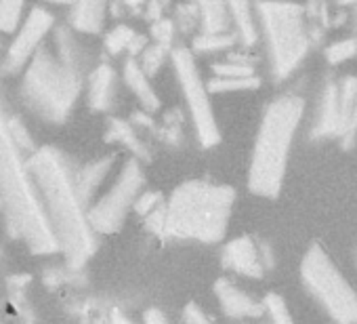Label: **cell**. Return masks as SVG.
I'll list each match as a JSON object with an SVG mask.
<instances>
[{
    "instance_id": "cell-1",
    "label": "cell",
    "mask_w": 357,
    "mask_h": 324,
    "mask_svg": "<svg viewBox=\"0 0 357 324\" xmlns=\"http://www.w3.org/2000/svg\"><path fill=\"white\" fill-rule=\"evenodd\" d=\"M28 171L38 192L47 226L70 267H82L97 249L86 205L76 192L74 171L61 149L55 145L36 147L28 156Z\"/></svg>"
},
{
    "instance_id": "cell-2",
    "label": "cell",
    "mask_w": 357,
    "mask_h": 324,
    "mask_svg": "<svg viewBox=\"0 0 357 324\" xmlns=\"http://www.w3.org/2000/svg\"><path fill=\"white\" fill-rule=\"evenodd\" d=\"M236 205V190L208 179H190L176 186L168 200L145 217L147 230L174 240L221 242Z\"/></svg>"
},
{
    "instance_id": "cell-3",
    "label": "cell",
    "mask_w": 357,
    "mask_h": 324,
    "mask_svg": "<svg viewBox=\"0 0 357 324\" xmlns=\"http://www.w3.org/2000/svg\"><path fill=\"white\" fill-rule=\"evenodd\" d=\"M0 213L11 238L22 240L32 255L57 253L47 226L36 186L28 171L26 152L9 131V114L0 101Z\"/></svg>"
},
{
    "instance_id": "cell-4",
    "label": "cell",
    "mask_w": 357,
    "mask_h": 324,
    "mask_svg": "<svg viewBox=\"0 0 357 324\" xmlns=\"http://www.w3.org/2000/svg\"><path fill=\"white\" fill-rule=\"evenodd\" d=\"M307 112V101L298 93H284L271 99L261 116L255 137L248 190L261 198H278L288 173V160Z\"/></svg>"
},
{
    "instance_id": "cell-5",
    "label": "cell",
    "mask_w": 357,
    "mask_h": 324,
    "mask_svg": "<svg viewBox=\"0 0 357 324\" xmlns=\"http://www.w3.org/2000/svg\"><path fill=\"white\" fill-rule=\"evenodd\" d=\"M82 89V68L63 61L47 45H43L22 70V99L45 122H66Z\"/></svg>"
},
{
    "instance_id": "cell-6",
    "label": "cell",
    "mask_w": 357,
    "mask_h": 324,
    "mask_svg": "<svg viewBox=\"0 0 357 324\" xmlns=\"http://www.w3.org/2000/svg\"><path fill=\"white\" fill-rule=\"evenodd\" d=\"M259 36L265 40L269 74L275 82L288 80L313 49L305 5L292 0H255Z\"/></svg>"
},
{
    "instance_id": "cell-7",
    "label": "cell",
    "mask_w": 357,
    "mask_h": 324,
    "mask_svg": "<svg viewBox=\"0 0 357 324\" xmlns=\"http://www.w3.org/2000/svg\"><path fill=\"white\" fill-rule=\"evenodd\" d=\"M301 280L334 324H357V290L324 244H309L301 261Z\"/></svg>"
},
{
    "instance_id": "cell-8",
    "label": "cell",
    "mask_w": 357,
    "mask_h": 324,
    "mask_svg": "<svg viewBox=\"0 0 357 324\" xmlns=\"http://www.w3.org/2000/svg\"><path fill=\"white\" fill-rule=\"evenodd\" d=\"M170 64L176 74V82H178V89H181L185 108L190 112L198 143L206 149L215 147L221 141V128L215 116L208 84L200 74L194 51L188 47H172Z\"/></svg>"
},
{
    "instance_id": "cell-9",
    "label": "cell",
    "mask_w": 357,
    "mask_h": 324,
    "mask_svg": "<svg viewBox=\"0 0 357 324\" xmlns=\"http://www.w3.org/2000/svg\"><path fill=\"white\" fill-rule=\"evenodd\" d=\"M143 190H145V173L141 167V160L130 156L124 160L114 184L103 194H97L86 209V217L93 232L116 234L124 226L128 213L132 211Z\"/></svg>"
},
{
    "instance_id": "cell-10",
    "label": "cell",
    "mask_w": 357,
    "mask_h": 324,
    "mask_svg": "<svg viewBox=\"0 0 357 324\" xmlns=\"http://www.w3.org/2000/svg\"><path fill=\"white\" fill-rule=\"evenodd\" d=\"M55 30V15L47 7H34L15 28L13 40L3 57V72L15 74L26 68L34 53Z\"/></svg>"
},
{
    "instance_id": "cell-11",
    "label": "cell",
    "mask_w": 357,
    "mask_h": 324,
    "mask_svg": "<svg viewBox=\"0 0 357 324\" xmlns=\"http://www.w3.org/2000/svg\"><path fill=\"white\" fill-rule=\"evenodd\" d=\"M340 133H342V103L338 93V80L326 78L319 91L317 110L309 128V137L313 141H328V139L338 141Z\"/></svg>"
},
{
    "instance_id": "cell-12",
    "label": "cell",
    "mask_w": 357,
    "mask_h": 324,
    "mask_svg": "<svg viewBox=\"0 0 357 324\" xmlns=\"http://www.w3.org/2000/svg\"><path fill=\"white\" fill-rule=\"evenodd\" d=\"M221 261L227 270L246 276V278H263L267 267L263 261V249L261 242H257L252 236H238L234 240H229L223 246L221 253Z\"/></svg>"
},
{
    "instance_id": "cell-13",
    "label": "cell",
    "mask_w": 357,
    "mask_h": 324,
    "mask_svg": "<svg viewBox=\"0 0 357 324\" xmlns=\"http://www.w3.org/2000/svg\"><path fill=\"white\" fill-rule=\"evenodd\" d=\"M215 295H217L221 309L229 318H259L265 314L263 301H257L252 295H248L244 288H240L238 284H234L227 278L217 280Z\"/></svg>"
},
{
    "instance_id": "cell-14",
    "label": "cell",
    "mask_w": 357,
    "mask_h": 324,
    "mask_svg": "<svg viewBox=\"0 0 357 324\" xmlns=\"http://www.w3.org/2000/svg\"><path fill=\"white\" fill-rule=\"evenodd\" d=\"M116 154H107V156H99L91 162H86L84 167H80L74 173V184H76V192L82 198V202L89 205L95 200V196L99 194L101 186L105 184V179L109 177L114 165H116Z\"/></svg>"
},
{
    "instance_id": "cell-15",
    "label": "cell",
    "mask_w": 357,
    "mask_h": 324,
    "mask_svg": "<svg viewBox=\"0 0 357 324\" xmlns=\"http://www.w3.org/2000/svg\"><path fill=\"white\" fill-rule=\"evenodd\" d=\"M118 74L109 64H99L86 80V103L93 112H109L116 103Z\"/></svg>"
},
{
    "instance_id": "cell-16",
    "label": "cell",
    "mask_w": 357,
    "mask_h": 324,
    "mask_svg": "<svg viewBox=\"0 0 357 324\" xmlns=\"http://www.w3.org/2000/svg\"><path fill=\"white\" fill-rule=\"evenodd\" d=\"M122 80L128 87V91L135 95V99L139 101V105L143 108V112L153 114V112L160 110L162 101L158 97V91L153 89L149 76L139 66L137 57H128L124 61V66H122Z\"/></svg>"
},
{
    "instance_id": "cell-17",
    "label": "cell",
    "mask_w": 357,
    "mask_h": 324,
    "mask_svg": "<svg viewBox=\"0 0 357 324\" xmlns=\"http://www.w3.org/2000/svg\"><path fill=\"white\" fill-rule=\"evenodd\" d=\"M227 13L236 43L242 47H255L259 40V22L252 0H227Z\"/></svg>"
},
{
    "instance_id": "cell-18",
    "label": "cell",
    "mask_w": 357,
    "mask_h": 324,
    "mask_svg": "<svg viewBox=\"0 0 357 324\" xmlns=\"http://www.w3.org/2000/svg\"><path fill=\"white\" fill-rule=\"evenodd\" d=\"M109 0H74L70 7V28L78 34H97L107 17Z\"/></svg>"
},
{
    "instance_id": "cell-19",
    "label": "cell",
    "mask_w": 357,
    "mask_h": 324,
    "mask_svg": "<svg viewBox=\"0 0 357 324\" xmlns=\"http://www.w3.org/2000/svg\"><path fill=\"white\" fill-rule=\"evenodd\" d=\"M338 93L342 103V133L338 141L342 149H349L357 139V76H342Z\"/></svg>"
},
{
    "instance_id": "cell-20",
    "label": "cell",
    "mask_w": 357,
    "mask_h": 324,
    "mask_svg": "<svg viewBox=\"0 0 357 324\" xmlns=\"http://www.w3.org/2000/svg\"><path fill=\"white\" fill-rule=\"evenodd\" d=\"M202 32H229L227 0H194Z\"/></svg>"
},
{
    "instance_id": "cell-21",
    "label": "cell",
    "mask_w": 357,
    "mask_h": 324,
    "mask_svg": "<svg viewBox=\"0 0 357 324\" xmlns=\"http://www.w3.org/2000/svg\"><path fill=\"white\" fill-rule=\"evenodd\" d=\"M145 47H147V38L135 32L130 26H116L105 36V49L109 55L130 53V57H135V55H141Z\"/></svg>"
},
{
    "instance_id": "cell-22",
    "label": "cell",
    "mask_w": 357,
    "mask_h": 324,
    "mask_svg": "<svg viewBox=\"0 0 357 324\" xmlns=\"http://www.w3.org/2000/svg\"><path fill=\"white\" fill-rule=\"evenodd\" d=\"M107 139L109 141H116L120 145H124L126 149L132 152V158L137 160H149V149L147 145L139 139L137 135V128L132 122H126V120H120V118H109V124H107Z\"/></svg>"
},
{
    "instance_id": "cell-23",
    "label": "cell",
    "mask_w": 357,
    "mask_h": 324,
    "mask_svg": "<svg viewBox=\"0 0 357 324\" xmlns=\"http://www.w3.org/2000/svg\"><path fill=\"white\" fill-rule=\"evenodd\" d=\"M236 45V38L231 32H200L194 38V51L196 53H221Z\"/></svg>"
},
{
    "instance_id": "cell-24",
    "label": "cell",
    "mask_w": 357,
    "mask_h": 324,
    "mask_svg": "<svg viewBox=\"0 0 357 324\" xmlns=\"http://www.w3.org/2000/svg\"><path fill=\"white\" fill-rule=\"evenodd\" d=\"M324 57L330 66H342V64L351 61L353 57H357V36L353 34V36H347V38L326 45Z\"/></svg>"
},
{
    "instance_id": "cell-25",
    "label": "cell",
    "mask_w": 357,
    "mask_h": 324,
    "mask_svg": "<svg viewBox=\"0 0 357 324\" xmlns=\"http://www.w3.org/2000/svg\"><path fill=\"white\" fill-rule=\"evenodd\" d=\"M208 91L211 95H219V93H238V91H255L261 87V78L255 76H246V78H217L213 76L208 82Z\"/></svg>"
},
{
    "instance_id": "cell-26",
    "label": "cell",
    "mask_w": 357,
    "mask_h": 324,
    "mask_svg": "<svg viewBox=\"0 0 357 324\" xmlns=\"http://www.w3.org/2000/svg\"><path fill=\"white\" fill-rule=\"evenodd\" d=\"M213 76L217 78H246V76H255V66L248 64L242 57H229L223 61L213 64Z\"/></svg>"
},
{
    "instance_id": "cell-27",
    "label": "cell",
    "mask_w": 357,
    "mask_h": 324,
    "mask_svg": "<svg viewBox=\"0 0 357 324\" xmlns=\"http://www.w3.org/2000/svg\"><path fill=\"white\" fill-rule=\"evenodd\" d=\"M26 0H0V32L13 34L24 20Z\"/></svg>"
},
{
    "instance_id": "cell-28",
    "label": "cell",
    "mask_w": 357,
    "mask_h": 324,
    "mask_svg": "<svg viewBox=\"0 0 357 324\" xmlns=\"http://www.w3.org/2000/svg\"><path fill=\"white\" fill-rule=\"evenodd\" d=\"M263 307H265V314L269 316L271 324H296L282 295L267 293L263 299Z\"/></svg>"
},
{
    "instance_id": "cell-29",
    "label": "cell",
    "mask_w": 357,
    "mask_h": 324,
    "mask_svg": "<svg viewBox=\"0 0 357 324\" xmlns=\"http://www.w3.org/2000/svg\"><path fill=\"white\" fill-rule=\"evenodd\" d=\"M170 57V49H166V47H160V45H147L143 51H141V59H137L139 61V66L143 68V72L151 78L162 66H164V61Z\"/></svg>"
},
{
    "instance_id": "cell-30",
    "label": "cell",
    "mask_w": 357,
    "mask_h": 324,
    "mask_svg": "<svg viewBox=\"0 0 357 324\" xmlns=\"http://www.w3.org/2000/svg\"><path fill=\"white\" fill-rule=\"evenodd\" d=\"M9 131H11V135H13L15 143H17L26 154H32V152L36 149V145H34V139H32L30 131L26 128V124H24L17 116H9Z\"/></svg>"
},
{
    "instance_id": "cell-31",
    "label": "cell",
    "mask_w": 357,
    "mask_h": 324,
    "mask_svg": "<svg viewBox=\"0 0 357 324\" xmlns=\"http://www.w3.org/2000/svg\"><path fill=\"white\" fill-rule=\"evenodd\" d=\"M151 36H153L155 45L172 49V38H174V24H172V20H164V17L155 20L151 24Z\"/></svg>"
},
{
    "instance_id": "cell-32",
    "label": "cell",
    "mask_w": 357,
    "mask_h": 324,
    "mask_svg": "<svg viewBox=\"0 0 357 324\" xmlns=\"http://www.w3.org/2000/svg\"><path fill=\"white\" fill-rule=\"evenodd\" d=\"M162 207V196H160V192H141L139 194V198H137V202H135V213L137 215H141V217H147V215H151L155 209H160Z\"/></svg>"
},
{
    "instance_id": "cell-33",
    "label": "cell",
    "mask_w": 357,
    "mask_h": 324,
    "mask_svg": "<svg viewBox=\"0 0 357 324\" xmlns=\"http://www.w3.org/2000/svg\"><path fill=\"white\" fill-rule=\"evenodd\" d=\"M174 28H181V30H192L198 22V11L196 5H188V7H178L176 17L172 20Z\"/></svg>"
},
{
    "instance_id": "cell-34",
    "label": "cell",
    "mask_w": 357,
    "mask_h": 324,
    "mask_svg": "<svg viewBox=\"0 0 357 324\" xmlns=\"http://www.w3.org/2000/svg\"><path fill=\"white\" fill-rule=\"evenodd\" d=\"M183 320L188 324H213V320L196 305V303H190L185 309H183Z\"/></svg>"
},
{
    "instance_id": "cell-35",
    "label": "cell",
    "mask_w": 357,
    "mask_h": 324,
    "mask_svg": "<svg viewBox=\"0 0 357 324\" xmlns=\"http://www.w3.org/2000/svg\"><path fill=\"white\" fill-rule=\"evenodd\" d=\"M143 324H170V320L166 318V314L158 307H149L143 314Z\"/></svg>"
},
{
    "instance_id": "cell-36",
    "label": "cell",
    "mask_w": 357,
    "mask_h": 324,
    "mask_svg": "<svg viewBox=\"0 0 357 324\" xmlns=\"http://www.w3.org/2000/svg\"><path fill=\"white\" fill-rule=\"evenodd\" d=\"M166 3L168 0H147V17L149 20H160L162 17V11H164V7H166Z\"/></svg>"
},
{
    "instance_id": "cell-37",
    "label": "cell",
    "mask_w": 357,
    "mask_h": 324,
    "mask_svg": "<svg viewBox=\"0 0 357 324\" xmlns=\"http://www.w3.org/2000/svg\"><path fill=\"white\" fill-rule=\"evenodd\" d=\"M122 3L128 7V9H132V11H137V9H141V7H145V3L147 0H122Z\"/></svg>"
},
{
    "instance_id": "cell-38",
    "label": "cell",
    "mask_w": 357,
    "mask_h": 324,
    "mask_svg": "<svg viewBox=\"0 0 357 324\" xmlns=\"http://www.w3.org/2000/svg\"><path fill=\"white\" fill-rule=\"evenodd\" d=\"M112 320H114V324H132V322H130L128 318H124L122 314H114Z\"/></svg>"
},
{
    "instance_id": "cell-39",
    "label": "cell",
    "mask_w": 357,
    "mask_h": 324,
    "mask_svg": "<svg viewBox=\"0 0 357 324\" xmlns=\"http://www.w3.org/2000/svg\"><path fill=\"white\" fill-rule=\"evenodd\" d=\"M49 5H59V7H72L74 0H47Z\"/></svg>"
},
{
    "instance_id": "cell-40",
    "label": "cell",
    "mask_w": 357,
    "mask_h": 324,
    "mask_svg": "<svg viewBox=\"0 0 357 324\" xmlns=\"http://www.w3.org/2000/svg\"><path fill=\"white\" fill-rule=\"evenodd\" d=\"M355 3H357V0H334V5H338V7H351Z\"/></svg>"
},
{
    "instance_id": "cell-41",
    "label": "cell",
    "mask_w": 357,
    "mask_h": 324,
    "mask_svg": "<svg viewBox=\"0 0 357 324\" xmlns=\"http://www.w3.org/2000/svg\"><path fill=\"white\" fill-rule=\"evenodd\" d=\"M355 36H357V3H355Z\"/></svg>"
},
{
    "instance_id": "cell-42",
    "label": "cell",
    "mask_w": 357,
    "mask_h": 324,
    "mask_svg": "<svg viewBox=\"0 0 357 324\" xmlns=\"http://www.w3.org/2000/svg\"><path fill=\"white\" fill-rule=\"evenodd\" d=\"M0 255H3V251H0Z\"/></svg>"
},
{
    "instance_id": "cell-43",
    "label": "cell",
    "mask_w": 357,
    "mask_h": 324,
    "mask_svg": "<svg viewBox=\"0 0 357 324\" xmlns=\"http://www.w3.org/2000/svg\"><path fill=\"white\" fill-rule=\"evenodd\" d=\"M355 257H357V253H355Z\"/></svg>"
}]
</instances>
